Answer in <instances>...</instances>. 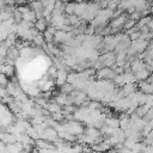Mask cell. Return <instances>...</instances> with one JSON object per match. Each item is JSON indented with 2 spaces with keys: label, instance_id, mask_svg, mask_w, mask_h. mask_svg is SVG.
<instances>
[{
  "label": "cell",
  "instance_id": "6da1fadb",
  "mask_svg": "<svg viewBox=\"0 0 153 153\" xmlns=\"http://www.w3.org/2000/svg\"><path fill=\"white\" fill-rule=\"evenodd\" d=\"M67 78H68L67 72H66L65 69L60 68V69L57 71V74H56V81H55V84H56L57 86H62L63 84L67 82Z\"/></svg>",
  "mask_w": 153,
  "mask_h": 153
},
{
  "label": "cell",
  "instance_id": "7a4b0ae2",
  "mask_svg": "<svg viewBox=\"0 0 153 153\" xmlns=\"http://www.w3.org/2000/svg\"><path fill=\"white\" fill-rule=\"evenodd\" d=\"M97 76L98 79H108V78H111L114 76V71L108 68V67H104V68H100L97 73Z\"/></svg>",
  "mask_w": 153,
  "mask_h": 153
},
{
  "label": "cell",
  "instance_id": "3957f363",
  "mask_svg": "<svg viewBox=\"0 0 153 153\" xmlns=\"http://www.w3.org/2000/svg\"><path fill=\"white\" fill-rule=\"evenodd\" d=\"M2 74H5L6 76H12L14 74V67L13 65H2Z\"/></svg>",
  "mask_w": 153,
  "mask_h": 153
},
{
  "label": "cell",
  "instance_id": "277c9868",
  "mask_svg": "<svg viewBox=\"0 0 153 153\" xmlns=\"http://www.w3.org/2000/svg\"><path fill=\"white\" fill-rule=\"evenodd\" d=\"M105 124L111 128H120V120L118 118H105Z\"/></svg>",
  "mask_w": 153,
  "mask_h": 153
},
{
  "label": "cell",
  "instance_id": "5b68a950",
  "mask_svg": "<svg viewBox=\"0 0 153 153\" xmlns=\"http://www.w3.org/2000/svg\"><path fill=\"white\" fill-rule=\"evenodd\" d=\"M73 92V85L71 82H66L61 86V93H65V94H71Z\"/></svg>",
  "mask_w": 153,
  "mask_h": 153
},
{
  "label": "cell",
  "instance_id": "8992f818",
  "mask_svg": "<svg viewBox=\"0 0 153 153\" xmlns=\"http://www.w3.org/2000/svg\"><path fill=\"white\" fill-rule=\"evenodd\" d=\"M143 68H145V65H143L141 61H134V63L131 65V71L135 72V73L142 71Z\"/></svg>",
  "mask_w": 153,
  "mask_h": 153
},
{
  "label": "cell",
  "instance_id": "52a82bcc",
  "mask_svg": "<svg viewBox=\"0 0 153 153\" xmlns=\"http://www.w3.org/2000/svg\"><path fill=\"white\" fill-rule=\"evenodd\" d=\"M136 76H137L139 80H146V79L149 76V72H148L146 68H143L142 71H140V72L136 73Z\"/></svg>",
  "mask_w": 153,
  "mask_h": 153
},
{
  "label": "cell",
  "instance_id": "ba28073f",
  "mask_svg": "<svg viewBox=\"0 0 153 153\" xmlns=\"http://www.w3.org/2000/svg\"><path fill=\"white\" fill-rule=\"evenodd\" d=\"M36 27H37V30H39V31H45V29H47V23H45V20L38 19V22L36 23Z\"/></svg>",
  "mask_w": 153,
  "mask_h": 153
},
{
  "label": "cell",
  "instance_id": "9c48e42d",
  "mask_svg": "<svg viewBox=\"0 0 153 153\" xmlns=\"http://www.w3.org/2000/svg\"><path fill=\"white\" fill-rule=\"evenodd\" d=\"M44 41H45V39H44L41 35H36V36L33 37V43H35L36 45H39V47L43 45V44H44Z\"/></svg>",
  "mask_w": 153,
  "mask_h": 153
}]
</instances>
